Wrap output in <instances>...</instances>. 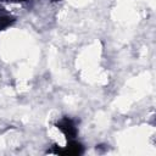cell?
I'll use <instances>...</instances> for the list:
<instances>
[{
  "label": "cell",
  "mask_w": 156,
  "mask_h": 156,
  "mask_svg": "<svg viewBox=\"0 0 156 156\" xmlns=\"http://www.w3.org/2000/svg\"><path fill=\"white\" fill-rule=\"evenodd\" d=\"M55 154H61V155H80L83 154V145L77 141L76 139L68 140L67 145L63 146L62 149H57Z\"/></svg>",
  "instance_id": "cell-2"
},
{
  "label": "cell",
  "mask_w": 156,
  "mask_h": 156,
  "mask_svg": "<svg viewBox=\"0 0 156 156\" xmlns=\"http://www.w3.org/2000/svg\"><path fill=\"white\" fill-rule=\"evenodd\" d=\"M9 1H13V2H23L26 0H9Z\"/></svg>",
  "instance_id": "cell-4"
},
{
  "label": "cell",
  "mask_w": 156,
  "mask_h": 156,
  "mask_svg": "<svg viewBox=\"0 0 156 156\" xmlns=\"http://www.w3.org/2000/svg\"><path fill=\"white\" fill-rule=\"evenodd\" d=\"M16 21V17L12 16L4 7H0V30H5L11 27Z\"/></svg>",
  "instance_id": "cell-3"
},
{
  "label": "cell",
  "mask_w": 156,
  "mask_h": 156,
  "mask_svg": "<svg viewBox=\"0 0 156 156\" xmlns=\"http://www.w3.org/2000/svg\"><path fill=\"white\" fill-rule=\"evenodd\" d=\"M55 127L61 130V133L66 136L67 140H72V139H76L77 134H78V127H77V123L73 118L68 117V116H65V117H61L56 123H55Z\"/></svg>",
  "instance_id": "cell-1"
}]
</instances>
